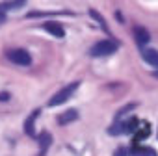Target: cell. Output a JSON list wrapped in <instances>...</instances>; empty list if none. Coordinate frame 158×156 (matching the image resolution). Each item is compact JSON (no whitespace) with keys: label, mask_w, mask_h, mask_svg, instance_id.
Segmentation results:
<instances>
[{"label":"cell","mask_w":158,"mask_h":156,"mask_svg":"<svg viewBox=\"0 0 158 156\" xmlns=\"http://www.w3.org/2000/svg\"><path fill=\"white\" fill-rule=\"evenodd\" d=\"M119 48V43L114 41V39H102L99 43H95L91 47V56L93 58H102V56H110V54H115Z\"/></svg>","instance_id":"obj_1"},{"label":"cell","mask_w":158,"mask_h":156,"mask_svg":"<svg viewBox=\"0 0 158 156\" xmlns=\"http://www.w3.org/2000/svg\"><path fill=\"white\" fill-rule=\"evenodd\" d=\"M78 86H80V82H71V84H67L65 88H61L50 101H48V106L50 108H54V106H60V104H63V102H67L69 99H71V95L78 89Z\"/></svg>","instance_id":"obj_2"},{"label":"cell","mask_w":158,"mask_h":156,"mask_svg":"<svg viewBox=\"0 0 158 156\" xmlns=\"http://www.w3.org/2000/svg\"><path fill=\"white\" fill-rule=\"evenodd\" d=\"M8 60L11 63H15V65H23V67H26V65L32 63V56L24 48H13V50H10L8 52Z\"/></svg>","instance_id":"obj_3"},{"label":"cell","mask_w":158,"mask_h":156,"mask_svg":"<svg viewBox=\"0 0 158 156\" xmlns=\"http://www.w3.org/2000/svg\"><path fill=\"white\" fill-rule=\"evenodd\" d=\"M39 113H41L39 110H34V112L30 113V117L24 121V132H26L30 138H34V136H35V128H34V125H35V119L39 117Z\"/></svg>","instance_id":"obj_4"},{"label":"cell","mask_w":158,"mask_h":156,"mask_svg":"<svg viewBox=\"0 0 158 156\" xmlns=\"http://www.w3.org/2000/svg\"><path fill=\"white\" fill-rule=\"evenodd\" d=\"M43 28H45V30H47L48 34L56 35V37H63V35H65V30H63V26H61L60 23L48 21V23H45V24H43Z\"/></svg>","instance_id":"obj_5"},{"label":"cell","mask_w":158,"mask_h":156,"mask_svg":"<svg viewBox=\"0 0 158 156\" xmlns=\"http://www.w3.org/2000/svg\"><path fill=\"white\" fill-rule=\"evenodd\" d=\"M134 39H136V43L139 45V47H143V45H147L149 43V39H151V35H149V32L145 30V28H134Z\"/></svg>","instance_id":"obj_6"},{"label":"cell","mask_w":158,"mask_h":156,"mask_svg":"<svg viewBox=\"0 0 158 156\" xmlns=\"http://www.w3.org/2000/svg\"><path fill=\"white\" fill-rule=\"evenodd\" d=\"M141 58H143V60H145L151 67L158 69V50H152V48L143 50V52H141Z\"/></svg>","instance_id":"obj_7"},{"label":"cell","mask_w":158,"mask_h":156,"mask_svg":"<svg viewBox=\"0 0 158 156\" xmlns=\"http://www.w3.org/2000/svg\"><path fill=\"white\" fill-rule=\"evenodd\" d=\"M76 119H78V112L76 110H67L65 113H61L58 117V125H69V123H73Z\"/></svg>","instance_id":"obj_8"},{"label":"cell","mask_w":158,"mask_h":156,"mask_svg":"<svg viewBox=\"0 0 158 156\" xmlns=\"http://www.w3.org/2000/svg\"><path fill=\"white\" fill-rule=\"evenodd\" d=\"M130 156H158V154L151 147H132L130 149Z\"/></svg>","instance_id":"obj_9"},{"label":"cell","mask_w":158,"mask_h":156,"mask_svg":"<svg viewBox=\"0 0 158 156\" xmlns=\"http://www.w3.org/2000/svg\"><path fill=\"white\" fill-rule=\"evenodd\" d=\"M37 139H39V147H41V156H43V154H45V150H47V149L50 147V143H52V136H50L48 132H43V134H41V136H39Z\"/></svg>","instance_id":"obj_10"},{"label":"cell","mask_w":158,"mask_h":156,"mask_svg":"<svg viewBox=\"0 0 158 156\" xmlns=\"http://www.w3.org/2000/svg\"><path fill=\"white\" fill-rule=\"evenodd\" d=\"M136 126H138V119L132 117V119H128L127 123L121 125V132H123V134H132V132L136 130Z\"/></svg>","instance_id":"obj_11"},{"label":"cell","mask_w":158,"mask_h":156,"mask_svg":"<svg viewBox=\"0 0 158 156\" xmlns=\"http://www.w3.org/2000/svg\"><path fill=\"white\" fill-rule=\"evenodd\" d=\"M89 15H91L93 19H97V21L101 23V26H102V30H106V32H108V26H106V23H104V19H102V17H101V15H99V13H97L95 10H89Z\"/></svg>","instance_id":"obj_12"},{"label":"cell","mask_w":158,"mask_h":156,"mask_svg":"<svg viewBox=\"0 0 158 156\" xmlns=\"http://www.w3.org/2000/svg\"><path fill=\"white\" fill-rule=\"evenodd\" d=\"M24 2L21 0V2H6V4H0V8H23Z\"/></svg>","instance_id":"obj_13"},{"label":"cell","mask_w":158,"mask_h":156,"mask_svg":"<svg viewBox=\"0 0 158 156\" xmlns=\"http://www.w3.org/2000/svg\"><path fill=\"white\" fill-rule=\"evenodd\" d=\"M114 156H127V150H125V149H117V150L114 152Z\"/></svg>","instance_id":"obj_14"},{"label":"cell","mask_w":158,"mask_h":156,"mask_svg":"<svg viewBox=\"0 0 158 156\" xmlns=\"http://www.w3.org/2000/svg\"><path fill=\"white\" fill-rule=\"evenodd\" d=\"M2 23H6V13L0 11V24H2Z\"/></svg>","instance_id":"obj_15"},{"label":"cell","mask_w":158,"mask_h":156,"mask_svg":"<svg viewBox=\"0 0 158 156\" xmlns=\"http://www.w3.org/2000/svg\"><path fill=\"white\" fill-rule=\"evenodd\" d=\"M8 99H10L8 93H0V101H8Z\"/></svg>","instance_id":"obj_16"},{"label":"cell","mask_w":158,"mask_h":156,"mask_svg":"<svg viewBox=\"0 0 158 156\" xmlns=\"http://www.w3.org/2000/svg\"><path fill=\"white\" fill-rule=\"evenodd\" d=\"M152 74H154V76H156V78H158V69H156V71H154V72H152Z\"/></svg>","instance_id":"obj_17"}]
</instances>
